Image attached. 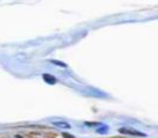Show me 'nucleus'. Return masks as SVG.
I'll use <instances>...</instances> for the list:
<instances>
[{
    "label": "nucleus",
    "instance_id": "obj_8",
    "mask_svg": "<svg viewBox=\"0 0 158 138\" xmlns=\"http://www.w3.org/2000/svg\"><path fill=\"white\" fill-rule=\"evenodd\" d=\"M111 138H124V137H111Z\"/></svg>",
    "mask_w": 158,
    "mask_h": 138
},
{
    "label": "nucleus",
    "instance_id": "obj_1",
    "mask_svg": "<svg viewBox=\"0 0 158 138\" xmlns=\"http://www.w3.org/2000/svg\"><path fill=\"white\" fill-rule=\"evenodd\" d=\"M119 133L130 134V136H137V137H146V133L140 132L138 130H133L131 127H121V129H119Z\"/></svg>",
    "mask_w": 158,
    "mask_h": 138
},
{
    "label": "nucleus",
    "instance_id": "obj_2",
    "mask_svg": "<svg viewBox=\"0 0 158 138\" xmlns=\"http://www.w3.org/2000/svg\"><path fill=\"white\" fill-rule=\"evenodd\" d=\"M42 77H43V80H44L46 83H49V84H55V83L57 82V79H56L54 75L48 74V73L43 74V75H42Z\"/></svg>",
    "mask_w": 158,
    "mask_h": 138
},
{
    "label": "nucleus",
    "instance_id": "obj_7",
    "mask_svg": "<svg viewBox=\"0 0 158 138\" xmlns=\"http://www.w3.org/2000/svg\"><path fill=\"white\" fill-rule=\"evenodd\" d=\"M62 136H63V138H75L73 134H69V133H62Z\"/></svg>",
    "mask_w": 158,
    "mask_h": 138
},
{
    "label": "nucleus",
    "instance_id": "obj_4",
    "mask_svg": "<svg viewBox=\"0 0 158 138\" xmlns=\"http://www.w3.org/2000/svg\"><path fill=\"white\" fill-rule=\"evenodd\" d=\"M50 62H51L52 64H55V65L61 67V68H67V67H68V65H67L64 62H62V61H57V60H50Z\"/></svg>",
    "mask_w": 158,
    "mask_h": 138
},
{
    "label": "nucleus",
    "instance_id": "obj_6",
    "mask_svg": "<svg viewBox=\"0 0 158 138\" xmlns=\"http://www.w3.org/2000/svg\"><path fill=\"white\" fill-rule=\"evenodd\" d=\"M84 124L87 126H99V125H101V123H91V122H86Z\"/></svg>",
    "mask_w": 158,
    "mask_h": 138
},
{
    "label": "nucleus",
    "instance_id": "obj_3",
    "mask_svg": "<svg viewBox=\"0 0 158 138\" xmlns=\"http://www.w3.org/2000/svg\"><path fill=\"white\" fill-rule=\"evenodd\" d=\"M52 124H54L55 126H57V127H60V129H64V130H67V129L69 130L70 129V124H68L65 122H60V120H58V122H54Z\"/></svg>",
    "mask_w": 158,
    "mask_h": 138
},
{
    "label": "nucleus",
    "instance_id": "obj_5",
    "mask_svg": "<svg viewBox=\"0 0 158 138\" xmlns=\"http://www.w3.org/2000/svg\"><path fill=\"white\" fill-rule=\"evenodd\" d=\"M107 131H108V127L106 125H102V127H100V129L96 130V132H99V133H106Z\"/></svg>",
    "mask_w": 158,
    "mask_h": 138
}]
</instances>
